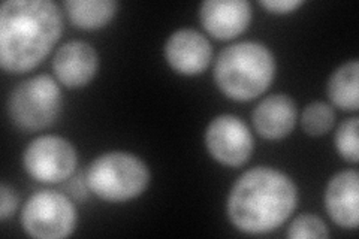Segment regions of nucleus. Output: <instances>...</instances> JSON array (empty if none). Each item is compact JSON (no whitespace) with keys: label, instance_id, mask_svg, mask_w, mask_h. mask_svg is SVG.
<instances>
[{"label":"nucleus","instance_id":"f257e3e1","mask_svg":"<svg viewBox=\"0 0 359 239\" xmlns=\"http://www.w3.org/2000/svg\"><path fill=\"white\" fill-rule=\"evenodd\" d=\"M62 32V13L51 0H8L0 8V64L13 74L32 71Z\"/></svg>","mask_w":359,"mask_h":239},{"label":"nucleus","instance_id":"f03ea898","mask_svg":"<svg viewBox=\"0 0 359 239\" xmlns=\"http://www.w3.org/2000/svg\"><path fill=\"white\" fill-rule=\"evenodd\" d=\"M297 200V186L286 174L257 166L235 181L228 198V215L238 231L262 235L282 226L294 212Z\"/></svg>","mask_w":359,"mask_h":239},{"label":"nucleus","instance_id":"7ed1b4c3","mask_svg":"<svg viewBox=\"0 0 359 239\" xmlns=\"http://www.w3.org/2000/svg\"><path fill=\"white\" fill-rule=\"evenodd\" d=\"M276 74L273 53L259 42L244 41L229 45L216 60L215 79L232 100L247 102L261 96Z\"/></svg>","mask_w":359,"mask_h":239},{"label":"nucleus","instance_id":"20e7f679","mask_svg":"<svg viewBox=\"0 0 359 239\" xmlns=\"http://www.w3.org/2000/svg\"><path fill=\"white\" fill-rule=\"evenodd\" d=\"M150 183V170L140 157L112 151L99 156L86 172L87 189L107 202L138 198Z\"/></svg>","mask_w":359,"mask_h":239},{"label":"nucleus","instance_id":"39448f33","mask_svg":"<svg viewBox=\"0 0 359 239\" xmlns=\"http://www.w3.org/2000/svg\"><path fill=\"white\" fill-rule=\"evenodd\" d=\"M62 90L50 75H36L20 83L8 97V116L25 132L47 129L59 117Z\"/></svg>","mask_w":359,"mask_h":239},{"label":"nucleus","instance_id":"423d86ee","mask_svg":"<svg viewBox=\"0 0 359 239\" xmlns=\"http://www.w3.org/2000/svg\"><path fill=\"white\" fill-rule=\"evenodd\" d=\"M76 224V208L63 193L41 190L32 195L21 212V226L30 236L62 239L69 236Z\"/></svg>","mask_w":359,"mask_h":239},{"label":"nucleus","instance_id":"0eeeda50","mask_svg":"<svg viewBox=\"0 0 359 239\" xmlns=\"http://www.w3.org/2000/svg\"><path fill=\"white\" fill-rule=\"evenodd\" d=\"M76 162L75 146L55 135L38 136L22 154V165L27 174L45 184H57L69 178L76 168Z\"/></svg>","mask_w":359,"mask_h":239},{"label":"nucleus","instance_id":"6e6552de","mask_svg":"<svg viewBox=\"0 0 359 239\" xmlns=\"http://www.w3.org/2000/svg\"><path fill=\"white\" fill-rule=\"evenodd\" d=\"M205 144L211 157L224 166H241L253 153L250 129L241 118L229 114L211 120L205 132Z\"/></svg>","mask_w":359,"mask_h":239},{"label":"nucleus","instance_id":"1a4fd4ad","mask_svg":"<svg viewBox=\"0 0 359 239\" xmlns=\"http://www.w3.org/2000/svg\"><path fill=\"white\" fill-rule=\"evenodd\" d=\"M211 57L210 41L195 29H180L165 43V59L178 74L199 75L208 67Z\"/></svg>","mask_w":359,"mask_h":239},{"label":"nucleus","instance_id":"9d476101","mask_svg":"<svg viewBox=\"0 0 359 239\" xmlns=\"http://www.w3.org/2000/svg\"><path fill=\"white\" fill-rule=\"evenodd\" d=\"M199 20L212 38L232 39L249 26L252 6L245 0H207L201 5Z\"/></svg>","mask_w":359,"mask_h":239},{"label":"nucleus","instance_id":"9b49d317","mask_svg":"<svg viewBox=\"0 0 359 239\" xmlns=\"http://www.w3.org/2000/svg\"><path fill=\"white\" fill-rule=\"evenodd\" d=\"M97 67L99 55L92 45L84 41L66 42L53 60L55 78L69 88L87 86L97 74Z\"/></svg>","mask_w":359,"mask_h":239},{"label":"nucleus","instance_id":"f8f14e48","mask_svg":"<svg viewBox=\"0 0 359 239\" xmlns=\"http://www.w3.org/2000/svg\"><path fill=\"white\" fill-rule=\"evenodd\" d=\"M359 175L343 170L334 175L325 191V205L331 220L344 229H356L359 220Z\"/></svg>","mask_w":359,"mask_h":239},{"label":"nucleus","instance_id":"ddd939ff","mask_svg":"<svg viewBox=\"0 0 359 239\" xmlns=\"http://www.w3.org/2000/svg\"><path fill=\"white\" fill-rule=\"evenodd\" d=\"M295 102L287 95H271L261 100L252 114L256 132L265 139H282L297 124Z\"/></svg>","mask_w":359,"mask_h":239},{"label":"nucleus","instance_id":"4468645a","mask_svg":"<svg viewBox=\"0 0 359 239\" xmlns=\"http://www.w3.org/2000/svg\"><path fill=\"white\" fill-rule=\"evenodd\" d=\"M63 6L74 25L86 30L107 26L117 11L114 0H66Z\"/></svg>","mask_w":359,"mask_h":239},{"label":"nucleus","instance_id":"2eb2a0df","mask_svg":"<svg viewBox=\"0 0 359 239\" xmlns=\"http://www.w3.org/2000/svg\"><path fill=\"white\" fill-rule=\"evenodd\" d=\"M358 60L347 62L339 69L334 71L328 81V96L332 105L343 111H358L359 93H358Z\"/></svg>","mask_w":359,"mask_h":239},{"label":"nucleus","instance_id":"dca6fc26","mask_svg":"<svg viewBox=\"0 0 359 239\" xmlns=\"http://www.w3.org/2000/svg\"><path fill=\"white\" fill-rule=\"evenodd\" d=\"M335 123V112L323 102L309 104L301 116V126L310 136H320L328 133Z\"/></svg>","mask_w":359,"mask_h":239},{"label":"nucleus","instance_id":"f3484780","mask_svg":"<svg viewBox=\"0 0 359 239\" xmlns=\"http://www.w3.org/2000/svg\"><path fill=\"white\" fill-rule=\"evenodd\" d=\"M358 129L359 120L352 117L340 124L335 133V146L337 151L344 161L351 163H358L359 161V144H358Z\"/></svg>","mask_w":359,"mask_h":239},{"label":"nucleus","instance_id":"a211bd4d","mask_svg":"<svg viewBox=\"0 0 359 239\" xmlns=\"http://www.w3.org/2000/svg\"><path fill=\"white\" fill-rule=\"evenodd\" d=\"M286 236L290 239H302V238H330V231L327 224L314 214H301L289 224Z\"/></svg>","mask_w":359,"mask_h":239},{"label":"nucleus","instance_id":"6ab92c4d","mask_svg":"<svg viewBox=\"0 0 359 239\" xmlns=\"http://www.w3.org/2000/svg\"><path fill=\"white\" fill-rule=\"evenodd\" d=\"M18 207V196L6 183L0 184V220L5 221L15 212Z\"/></svg>","mask_w":359,"mask_h":239},{"label":"nucleus","instance_id":"aec40b11","mask_svg":"<svg viewBox=\"0 0 359 239\" xmlns=\"http://www.w3.org/2000/svg\"><path fill=\"white\" fill-rule=\"evenodd\" d=\"M302 4V0H261L259 5L268 9L269 13H276V14H286L292 13L297 8H299Z\"/></svg>","mask_w":359,"mask_h":239}]
</instances>
